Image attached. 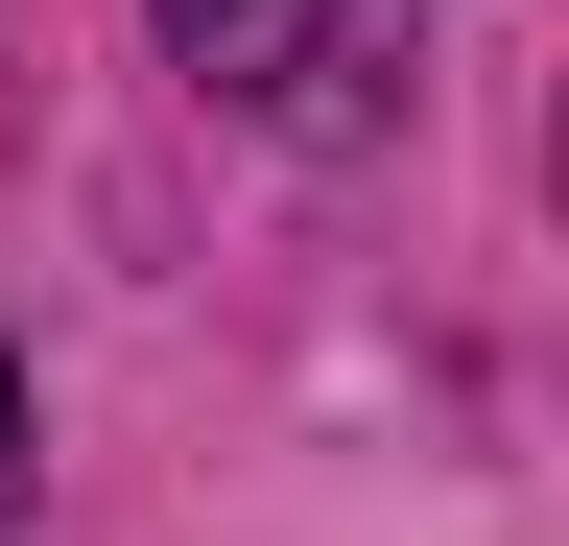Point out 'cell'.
I'll list each match as a JSON object with an SVG mask.
<instances>
[{"instance_id":"1","label":"cell","mask_w":569,"mask_h":546,"mask_svg":"<svg viewBox=\"0 0 569 546\" xmlns=\"http://www.w3.org/2000/svg\"><path fill=\"white\" fill-rule=\"evenodd\" d=\"M309 24H332V0H167V72H213V96H284V72H309Z\"/></svg>"},{"instance_id":"2","label":"cell","mask_w":569,"mask_h":546,"mask_svg":"<svg viewBox=\"0 0 569 546\" xmlns=\"http://www.w3.org/2000/svg\"><path fill=\"white\" fill-rule=\"evenodd\" d=\"M0 546H24V357H0Z\"/></svg>"}]
</instances>
